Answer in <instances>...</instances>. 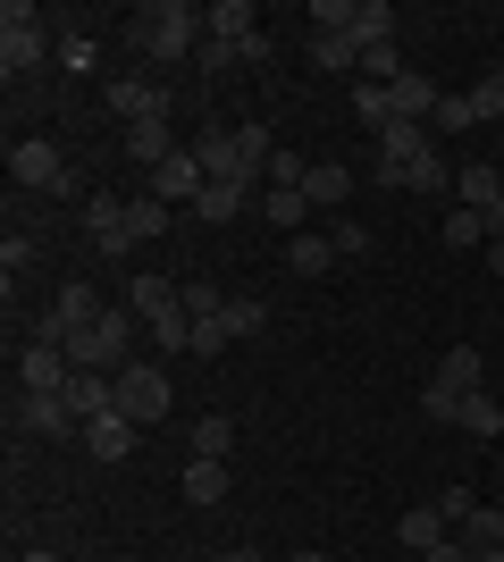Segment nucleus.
<instances>
[{
  "label": "nucleus",
  "mask_w": 504,
  "mask_h": 562,
  "mask_svg": "<svg viewBox=\"0 0 504 562\" xmlns=\"http://www.w3.org/2000/svg\"><path fill=\"white\" fill-rule=\"evenodd\" d=\"M202 34H211V25H202V9H193V0H144V9H135V25H126V43L144 50V59H193V50H202Z\"/></svg>",
  "instance_id": "1"
},
{
  "label": "nucleus",
  "mask_w": 504,
  "mask_h": 562,
  "mask_svg": "<svg viewBox=\"0 0 504 562\" xmlns=\"http://www.w3.org/2000/svg\"><path fill=\"white\" fill-rule=\"evenodd\" d=\"M51 43H59V34L43 25V9H34V0H9V9H0V76H9V85L43 68Z\"/></svg>",
  "instance_id": "2"
},
{
  "label": "nucleus",
  "mask_w": 504,
  "mask_h": 562,
  "mask_svg": "<svg viewBox=\"0 0 504 562\" xmlns=\"http://www.w3.org/2000/svg\"><path fill=\"white\" fill-rule=\"evenodd\" d=\"M312 34H354L361 50L395 43V9L387 0H312Z\"/></svg>",
  "instance_id": "3"
},
{
  "label": "nucleus",
  "mask_w": 504,
  "mask_h": 562,
  "mask_svg": "<svg viewBox=\"0 0 504 562\" xmlns=\"http://www.w3.org/2000/svg\"><path fill=\"white\" fill-rule=\"evenodd\" d=\"M9 177H18L25 193H59V202H76V193H85V177L68 168V151H59V143H43V135H25L18 151H9Z\"/></svg>",
  "instance_id": "4"
},
{
  "label": "nucleus",
  "mask_w": 504,
  "mask_h": 562,
  "mask_svg": "<svg viewBox=\"0 0 504 562\" xmlns=\"http://www.w3.org/2000/svg\"><path fill=\"white\" fill-rule=\"evenodd\" d=\"M168 403H177V386H168L160 361H126V370H119V412H126L135 428H160Z\"/></svg>",
  "instance_id": "5"
},
{
  "label": "nucleus",
  "mask_w": 504,
  "mask_h": 562,
  "mask_svg": "<svg viewBox=\"0 0 504 562\" xmlns=\"http://www.w3.org/2000/svg\"><path fill=\"white\" fill-rule=\"evenodd\" d=\"M437 143H429V126H412V117H395V126H379V177L387 186H412V168L429 160Z\"/></svg>",
  "instance_id": "6"
},
{
  "label": "nucleus",
  "mask_w": 504,
  "mask_h": 562,
  "mask_svg": "<svg viewBox=\"0 0 504 562\" xmlns=\"http://www.w3.org/2000/svg\"><path fill=\"white\" fill-rule=\"evenodd\" d=\"M455 202H462V211H480L488 227H504V168L496 160H462L455 168Z\"/></svg>",
  "instance_id": "7"
},
{
  "label": "nucleus",
  "mask_w": 504,
  "mask_h": 562,
  "mask_svg": "<svg viewBox=\"0 0 504 562\" xmlns=\"http://www.w3.org/2000/svg\"><path fill=\"white\" fill-rule=\"evenodd\" d=\"M68 378H76V361L51 345V336H34V345L18 352V386L25 395H68Z\"/></svg>",
  "instance_id": "8"
},
{
  "label": "nucleus",
  "mask_w": 504,
  "mask_h": 562,
  "mask_svg": "<svg viewBox=\"0 0 504 562\" xmlns=\"http://www.w3.org/2000/svg\"><path fill=\"white\" fill-rule=\"evenodd\" d=\"M85 235H93V252H110V260H126L144 235H135V218H126V202H110V193H93L85 202Z\"/></svg>",
  "instance_id": "9"
},
{
  "label": "nucleus",
  "mask_w": 504,
  "mask_h": 562,
  "mask_svg": "<svg viewBox=\"0 0 504 562\" xmlns=\"http://www.w3.org/2000/svg\"><path fill=\"white\" fill-rule=\"evenodd\" d=\"M93 319H101V294H85V285H59V294H51V311H43V328H34V336L68 345V336H85Z\"/></svg>",
  "instance_id": "10"
},
{
  "label": "nucleus",
  "mask_w": 504,
  "mask_h": 562,
  "mask_svg": "<svg viewBox=\"0 0 504 562\" xmlns=\"http://www.w3.org/2000/svg\"><path fill=\"white\" fill-rule=\"evenodd\" d=\"M202 186H211V177H202V160H193V143H186V151H168V160L152 168V193H160L168 211H193V193H202Z\"/></svg>",
  "instance_id": "11"
},
{
  "label": "nucleus",
  "mask_w": 504,
  "mask_h": 562,
  "mask_svg": "<svg viewBox=\"0 0 504 562\" xmlns=\"http://www.w3.org/2000/svg\"><path fill=\"white\" fill-rule=\"evenodd\" d=\"M101 101H110L126 126H144V117H168V93L152 85V76H110V85H101Z\"/></svg>",
  "instance_id": "12"
},
{
  "label": "nucleus",
  "mask_w": 504,
  "mask_h": 562,
  "mask_svg": "<svg viewBox=\"0 0 504 562\" xmlns=\"http://www.w3.org/2000/svg\"><path fill=\"white\" fill-rule=\"evenodd\" d=\"M135 437H144V428L126 420L119 403H110V412H93V420H85V453H93V462H126V453H135Z\"/></svg>",
  "instance_id": "13"
},
{
  "label": "nucleus",
  "mask_w": 504,
  "mask_h": 562,
  "mask_svg": "<svg viewBox=\"0 0 504 562\" xmlns=\"http://www.w3.org/2000/svg\"><path fill=\"white\" fill-rule=\"evenodd\" d=\"M193 160H202V177H236V186H253V168H244V151H236V126H202V135H193Z\"/></svg>",
  "instance_id": "14"
},
{
  "label": "nucleus",
  "mask_w": 504,
  "mask_h": 562,
  "mask_svg": "<svg viewBox=\"0 0 504 562\" xmlns=\"http://www.w3.org/2000/svg\"><path fill=\"white\" fill-rule=\"evenodd\" d=\"M253 211V186H236V177H211V186L193 193V218L202 227H227V218H244Z\"/></svg>",
  "instance_id": "15"
},
{
  "label": "nucleus",
  "mask_w": 504,
  "mask_h": 562,
  "mask_svg": "<svg viewBox=\"0 0 504 562\" xmlns=\"http://www.w3.org/2000/svg\"><path fill=\"white\" fill-rule=\"evenodd\" d=\"M18 428H25V437H68V428H85V420H76L68 395H25L18 403Z\"/></svg>",
  "instance_id": "16"
},
{
  "label": "nucleus",
  "mask_w": 504,
  "mask_h": 562,
  "mask_svg": "<svg viewBox=\"0 0 504 562\" xmlns=\"http://www.w3.org/2000/svg\"><path fill=\"white\" fill-rule=\"evenodd\" d=\"M455 538L471 546L480 562H496V554H504V504H471V513L455 520Z\"/></svg>",
  "instance_id": "17"
},
{
  "label": "nucleus",
  "mask_w": 504,
  "mask_h": 562,
  "mask_svg": "<svg viewBox=\"0 0 504 562\" xmlns=\"http://www.w3.org/2000/svg\"><path fill=\"white\" fill-rule=\"evenodd\" d=\"M395 538H404L412 554H429V546H446V538H455V520H446V504L429 495V504H412V513L395 520Z\"/></svg>",
  "instance_id": "18"
},
{
  "label": "nucleus",
  "mask_w": 504,
  "mask_h": 562,
  "mask_svg": "<svg viewBox=\"0 0 504 562\" xmlns=\"http://www.w3.org/2000/svg\"><path fill=\"white\" fill-rule=\"evenodd\" d=\"M287 269H294V278H328V269H336V244H328V227H303V235H287Z\"/></svg>",
  "instance_id": "19"
},
{
  "label": "nucleus",
  "mask_w": 504,
  "mask_h": 562,
  "mask_svg": "<svg viewBox=\"0 0 504 562\" xmlns=\"http://www.w3.org/2000/svg\"><path fill=\"white\" fill-rule=\"evenodd\" d=\"M168 151H186V143H177V126H168V117H144V126H126V160L160 168Z\"/></svg>",
  "instance_id": "20"
},
{
  "label": "nucleus",
  "mask_w": 504,
  "mask_h": 562,
  "mask_svg": "<svg viewBox=\"0 0 504 562\" xmlns=\"http://www.w3.org/2000/svg\"><path fill=\"white\" fill-rule=\"evenodd\" d=\"M387 101H395V117H412V126H429V117H437V85H429L421 68L395 76V85H387Z\"/></svg>",
  "instance_id": "21"
},
{
  "label": "nucleus",
  "mask_w": 504,
  "mask_h": 562,
  "mask_svg": "<svg viewBox=\"0 0 504 562\" xmlns=\"http://www.w3.org/2000/svg\"><path fill=\"white\" fill-rule=\"evenodd\" d=\"M261 218H269V227H287V235H303V227H312V193H303V186H269Z\"/></svg>",
  "instance_id": "22"
},
{
  "label": "nucleus",
  "mask_w": 504,
  "mask_h": 562,
  "mask_svg": "<svg viewBox=\"0 0 504 562\" xmlns=\"http://www.w3.org/2000/svg\"><path fill=\"white\" fill-rule=\"evenodd\" d=\"M202 25H211L219 43H244V34H261V9H253V0H211Z\"/></svg>",
  "instance_id": "23"
},
{
  "label": "nucleus",
  "mask_w": 504,
  "mask_h": 562,
  "mask_svg": "<svg viewBox=\"0 0 504 562\" xmlns=\"http://www.w3.org/2000/svg\"><path fill=\"white\" fill-rule=\"evenodd\" d=\"M177 294H186V285H168V278H152V269H144V278H126V311H135V319H144V328H152V319H160L168 303H177Z\"/></svg>",
  "instance_id": "24"
},
{
  "label": "nucleus",
  "mask_w": 504,
  "mask_h": 562,
  "mask_svg": "<svg viewBox=\"0 0 504 562\" xmlns=\"http://www.w3.org/2000/svg\"><path fill=\"white\" fill-rule=\"evenodd\" d=\"M303 193H312V211H336V202L354 193V168H345V160H312V177H303Z\"/></svg>",
  "instance_id": "25"
},
{
  "label": "nucleus",
  "mask_w": 504,
  "mask_h": 562,
  "mask_svg": "<svg viewBox=\"0 0 504 562\" xmlns=\"http://www.w3.org/2000/svg\"><path fill=\"white\" fill-rule=\"evenodd\" d=\"M455 428H462V437H504V403L488 395V386H471L462 412H455Z\"/></svg>",
  "instance_id": "26"
},
{
  "label": "nucleus",
  "mask_w": 504,
  "mask_h": 562,
  "mask_svg": "<svg viewBox=\"0 0 504 562\" xmlns=\"http://www.w3.org/2000/svg\"><path fill=\"white\" fill-rule=\"evenodd\" d=\"M219 328L236 336V345H253V336H269V303H253V294H227V311H219Z\"/></svg>",
  "instance_id": "27"
},
{
  "label": "nucleus",
  "mask_w": 504,
  "mask_h": 562,
  "mask_svg": "<svg viewBox=\"0 0 504 562\" xmlns=\"http://www.w3.org/2000/svg\"><path fill=\"white\" fill-rule=\"evenodd\" d=\"M177 487H186V504H227V462H193L186 453V479H177Z\"/></svg>",
  "instance_id": "28"
},
{
  "label": "nucleus",
  "mask_w": 504,
  "mask_h": 562,
  "mask_svg": "<svg viewBox=\"0 0 504 562\" xmlns=\"http://www.w3.org/2000/svg\"><path fill=\"white\" fill-rule=\"evenodd\" d=\"M480 378H488L480 345H455V352H446V361H437V386H455V395H471V386H480Z\"/></svg>",
  "instance_id": "29"
},
{
  "label": "nucleus",
  "mask_w": 504,
  "mask_h": 562,
  "mask_svg": "<svg viewBox=\"0 0 504 562\" xmlns=\"http://www.w3.org/2000/svg\"><path fill=\"white\" fill-rule=\"evenodd\" d=\"M51 68H68V76H101V43H93V34H59V43H51Z\"/></svg>",
  "instance_id": "30"
},
{
  "label": "nucleus",
  "mask_w": 504,
  "mask_h": 562,
  "mask_svg": "<svg viewBox=\"0 0 504 562\" xmlns=\"http://www.w3.org/2000/svg\"><path fill=\"white\" fill-rule=\"evenodd\" d=\"M152 345H160V352H193V311H186V294L152 319Z\"/></svg>",
  "instance_id": "31"
},
{
  "label": "nucleus",
  "mask_w": 504,
  "mask_h": 562,
  "mask_svg": "<svg viewBox=\"0 0 504 562\" xmlns=\"http://www.w3.org/2000/svg\"><path fill=\"white\" fill-rule=\"evenodd\" d=\"M227 453H236V420H193V462H227Z\"/></svg>",
  "instance_id": "32"
},
{
  "label": "nucleus",
  "mask_w": 504,
  "mask_h": 562,
  "mask_svg": "<svg viewBox=\"0 0 504 562\" xmlns=\"http://www.w3.org/2000/svg\"><path fill=\"white\" fill-rule=\"evenodd\" d=\"M236 151H244V168H253V177H269V160H278V135H269L261 117H244V126H236Z\"/></svg>",
  "instance_id": "33"
},
{
  "label": "nucleus",
  "mask_w": 504,
  "mask_h": 562,
  "mask_svg": "<svg viewBox=\"0 0 504 562\" xmlns=\"http://www.w3.org/2000/svg\"><path fill=\"white\" fill-rule=\"evenodd\" d=\"M303 59H312V68H361V43H354V34H312Z\"/></svg>",
  "instance_id": "34"
},
{
  "label": "nucleus",
  "mask_w": 504,
  "mask_h": 562,
  "mask_svg": "<svg viewBox=\"0 0 504 562\" xmlns=\"http://www.w3.org/2000/svg\"><path fill=\"white\" fill-rule=\"evenodd\" d=\"M437 235H446L455 252H480V244H488V218H480V211H462V202H455V211H446V227H437Z\"/></svg>",
  "instance_id": "35"
},
{
  "label": "nucleus",
  "mask_w": 504,
  "mask_h": 562,
  "mask_svg": "<svg viewBox=\"0 0 504 562\" xmlns=\"http://www.w3.org/2000/svg\"><path fill=\"white\" fill-rule=\"evenodd\" d=\"M354 117L379 135V126H395V101H387V85H354Z\"/></svg>",
  "instance_id": "36"
},
{
  "label": "nucleus",
  "mask_w": 504,
  "mask_h": 562,
  "mask_svg": "<svg viewBox=\"0 0 504 562\" xmlns=\"http://www.w3.org/2000/svg\"><path fill=\"white\" fill-rule=\"evenodd\" d=\"M126 218H135V235L152 244V235H168V218H177V211H168L160 193H135V202H126Z\"/></svg>",
  "instance_id": "37"
},
{
  "label": "nucleus",
  "mask_w": 504,
  "mask_h": 562,
  "mask_svg": "<svg viewBox=\"0 0 504 562\" xmlns=\"http://www.w3.org/2000/svg\"><path fill=\"white\" fill-rule=\"evenodd\" d=\"M395 76H412V68H404V50H395V43L361 50V85H395Z\"/></svg>",
  "instance_id": "38"
},
{
  "label": "nucleus",
  "mask_w": 504,
  "mask_h": 562,
  "mask_svg": "<svg viewBox=\"0 0 504 562\" xmlns=\"http://www.w3.org/2000/svg\"><path fill=\"white\" fill-rule=\"evenodd\" d=\"M462 101H471V117H480V126H488V117H504V68H488Z\"/></svg>",
  "instance_id": "39"
},
{
  "label": "nucleus",
  "mask_w": 504,
  "mask_h": 562,
  "mask_svg": "<svg viewBox=\"0 0 504 562\" xmlns=\"http://www.w3.org/2000/svg\"><path fill=\"white\" fill-rule=\"evenodd\" d=\"M455 412H462V395H455V386H437V378H429V386H421V420L455 428Z\"/></svg>",
  "instance_id": "40"
},
{
  "label": "nucleus",
  "mask_w": 504,
  "mask_h": 562,
  "mask_svg": "<svg viewBox=\"0 0 504 562\" xmlns=\"http://www.w3.org/2000/svg\"><path fill=\"white\" fill-rule=\"evenodd\" d=\"M193 68H211V76L244 68V43H219V34H202V50H193Z\"/></svg>",
  "instance_id": "41"
},
{
  "label": "nucleus",
  "mask_w": 504,
  "mask_h": 562,
  "mask_svg": "<svg viewBox=\"0 0 504 562\" xmlns=\"http://www.w3.org/2000/svg\"><path fill=\"white\" fill-rule=\"evenodd\" d=\"M437 135H462V126H480V117H471V101L462 93H437V117H429Z\"/></svg>",
  "instance_id": "42"
},
{
  "label": "nucleus",
  "mask_w": 504,
  "mask_h": 562,
  "mask_svg": "<svg viewBox=\"0 0 504 562\" xmlns=\"http://www.w3.org/2000/svg\"><path fill=\"white\" fill-rule=\"evenodd\" d=\"M328 244H336V260H361V252H370V227L345 218V227H328Z\"/></svg>",
  "instance_id": "43"
},
{
  "label": "nucleus",
  "mask_w": 504,
  "mask_h": 562,
  "mask_svg": "<svg viewBox=\"0 0 504 562\" xmlns=\"http://www.w3.org/2000/svg\"><path fill=\"white\" fill-rule=\"evenodd\" d=\"M219 345H236V336L219 328V319H193V352H202V361H211V352H219Z\"/></svg>",
  "instance_id": "44"
},
{
  "label": "nucleus",
  "mask_w": 504,
  "mask_h": 562,
  "mask_svg": "<svg viewBox=\"0 0 504 562\" xmlns=\"http://www.w3.org/2000/svg\"><path fill=\"white\" fill-rule=\"evenodd\" d=\"M421 562H480V554H471V546H462V538H446V546H429V554H421Z\"/></svg>",
  "instance_id": "45"
},
{
  "label": "nucleus",
  "mask_w": 504,
  "mask_h": 562,
  "mask_svg": "<svg viewBox=\"0 0 504 562\" xmlns=\"http://www.w3.org/2000/svg\"><path fill=\"white\" fill-rule=\"evenodd\" d=\"M488 269H496V285H504V235H488Z\"/></svg>",
  "instance_id": "46"
},
{
  "label": "nucleus",
  "mask_w": 504,
  "mask_h": 562,
  "mask_svg": "<svg viewBox=\"0 0 504 562\" xmlns=\"http://www.w3.org/2000/svg\"><path fill=\"white\" fill-rule=\"evenodd\" d=\"M211 562H261V554H253V546H227V554H211Z\"/></svg>",
  "instance_id": "47"
},
{
  "label": "nucleus",
  "mask_w": 504,
  "mask_h": 562,
  "mask_svg": "<svg viewBox=\"0 0 504 562\" xmlns=\"http://www.w3.org/2000/svg\"><path fill=\"white\" fill-rule=\"evenodd\" d=\"M18 562H59V554H51V546H25V554Z\"/></svg>",
  "instance_id": "48"
},
{
  "label": "nucleus",
  "mask_w": 504,
  "mask_h": 562,
  "mask_svg": "<svg viewBox=\"0 0 504 562\" xmlns=\"http://www.w3.org/2000/svg\"><path fill=\"white\" fill-rule=\"evenodd\" d=\"M294 562H328V554H320V546H303V554H294Z\"/></svg>",
  "instance_id": "49"
},
{
  "label": "nucleus",
  "mask_w": 504,
  "mask_h": 562,
  "mask_svg": "<svg viewBox=\"0 0 504 562\" xmlns=\"http://www.w3.org/2000/svg\"><path fill=\"white\" fill-rule=\"evenodd\" d=\"M496 562H504V554H496Z\"/></svg>",
  "instance_id": "50"
}]
</instances>
